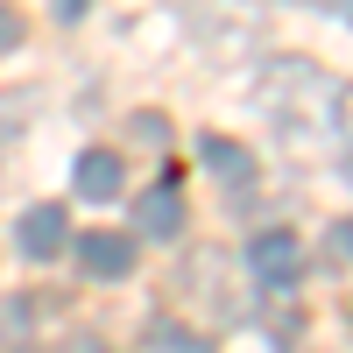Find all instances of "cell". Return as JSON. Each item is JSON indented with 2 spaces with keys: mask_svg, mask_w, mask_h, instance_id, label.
Returning a JSON list of instances; mask_svg holds the SVG:
<instances>
[{
  "mask_svg": "<svg viewBox=\"0 0 353 353\" xmlns=\"http://www.w3.org/2000/svg\"><path fill=\"white\" fill-rule=\"evenodd\" d=\"M248 269H254L261 290H297V276H304V248H297V233H283V226L254 233V241H248Z\"/></svg>",
  "mask_w": 353,
  "mask_h": 353,
  "instance_id": "cell-1",
  "label": "cell"
},
{
  "mask_svg": "<svg viewBox=\"0 0 353 353\" xmlns=\"http://www.w3.org/2000/svg\"><path fill=\"white\" fill-rule=\"evenodd\" d=\"M64 241H71V212H64V205H28L21 226H14V248H21L28 261L64 254Z\"/></svg>",
  "mask_w": 353,
  "mask_h": 353,
  "instance_id": "cell-2",
  "label": "cell"
},
{
  "mask_svg": "<svg viewBox=\"0 0 353 353\" xmlns=\"http://www.w3.org/2000/svg\"><path fill=\"white\" fill-rule=\"evenodd\" d=\"M134 233H149V241H176V233H184V191H176L170 176L134 198Z\"/></svg>",
  "mask_w": 353,
  "mask_h": 353,
  "instance_id": "cell-3",
  "label": "cell"
},
{
  "mask_svg": "<svg viewBox=\"0 0 353 353\" xmlns=\"http://www.w3.org/2000/svg\"><path fill=\"white\" fill-rule=\"evenodd\" d=\"M71 191L92 198V205H113V198H121V156H113V149H85L71 163Z\"/></svg>",
  "mask_w": 353,
  "mask_h": 353,
  "instance_id": "cell-4",
  "label": "cell"
},
{
  "mask_svg": "<svg viewBox=\"0 0 353 353\" xmlns=\"http://www.w3.org/2000/svg\"><path fill=\"white\" fill-rule=\"evenodd\" d=\"M198 156H205V170H212L226 191H248V184H254V149H248V141L205 134V141H198Z\"/></svg>",
  "mask_w": 353,
  "mask_h": 353,
  "instance_id": "cell-5",
  "label": "cell"
},
{
  "mask_svg": "<svg viewBox=\"0 0 353 353\" xmlns=\"http://www.w3.org/2000/svg\"><path fill=\"white\" fill-rule=\"evenodd\" d=\"M78 261H85V276H128L134 269V241H128V233H85V241H78Z\"/></svg>",
  "mask_w": 353,
  "mask_h": 353,
  "instance_id": "cell-6",
  "label": "cell"
},
{
  "mask_svg": "<svg viewBox=\"0 0 353 353\" xmlns=\"http://www.w3.org/2000/svg\"><path fill=\"white\" fill-rule=\"evenodd\" d=\"M149 346H170V353H198L205 339L191 325H176V318H149Z\"/></svg>",
  "mask_w": 353,
  "mask_h": 353,
  "instance_id": "cell-7",
  "label": "cell"
},
{
  "mask_svg": "<svg viewBox=\"0 0 353 353\" xmlns=\"http://www.w3.org/2000/svg\"><path fill=\"white\" fill-rule=\"evenodd\" d=\"M134 141L163 149V141H170V121H163V113H134Z\"/></svg>",
  "mask_w": 353,
  "mask_h": 353,
  "instance_id": "cell-8",
  "label": "cell"
},
{
  "mask_svg": "<svg viewBox=\"0 0 353 353\" xmlns=\"http://www.w3.org/2000/svg\"><path fill=\"white\" fill-rule=\"evenodd\" d=\"M346 233H353V226H346V219H332V233H325V254H332V269H346Z\"/></svg>",
  "mask_w": 353,
  "mask_h": 353,
  "instance_id": "cell-9",
  "label": "cell"
},
{
  "mask_svg": "<svg viewBox=\"0 0 353 353\" xmlns=\"http://www.w3.org/2000/svg\"><path fill=\"white\" fill-rule=\"evenodd\" d=\"M14 43H21V21H14L8 8H0V50H14Z\"/></svg>",
  "mask_w": 353,
  "mask_h": 353,
  "instance_id": "cell-10",
  "label": "cell"
},
{
  "mask_svg": "<svg viewBox=\"0 0 353 353\" xmlns=\"http://www.w3.org/2000/svg\"><path fill=\"white\" fill-rule=\"evenodd\" d=\"M50 8H57V21H78L85 8H92V0H50Z\"/></svg>",
  "mask_w": 353,
  "mask_h": 353,
  "instance_id": "cell-11",
  "label": "cell"
}]
</instances>
